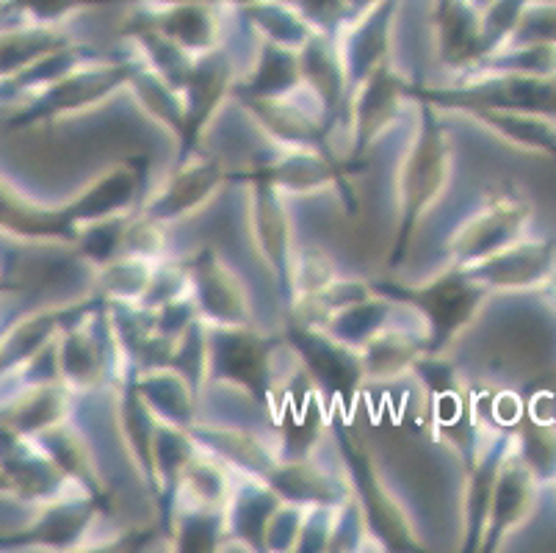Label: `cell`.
I'll return each mask as SVG.
<instances>
[{
	"mask_svg": "<svg viewBox=\"0 0 556 553\" xmlns=\"http://www.w3.org/2000/svg\"><path fill=\"white\" fill-rule=\"evenodd\" d=\"M520 34H526V45H556V7H534L523 12L518 23Z\"/></svg>",
	"mask_w": 556,
	"mask_h": 553,
	"instance_id": "6da1fadb",
	"label": "cell"
},
{
	"mask_svg": "<svg viewBox=\"0 0 556 553\" xmlns=\"http://www.w3.org/2000/svg\"><path fill=\"white\" fill-rule=\"evenodd\" d=\"M3 476H7V470H3V465H0V485H7V479H3Z\"/></svg>",
	"mask_w": 556,
	"mask_h": 553,
	"instance_id": "7a4b0ae2",
	"label": "cell"
}]
</instances>
